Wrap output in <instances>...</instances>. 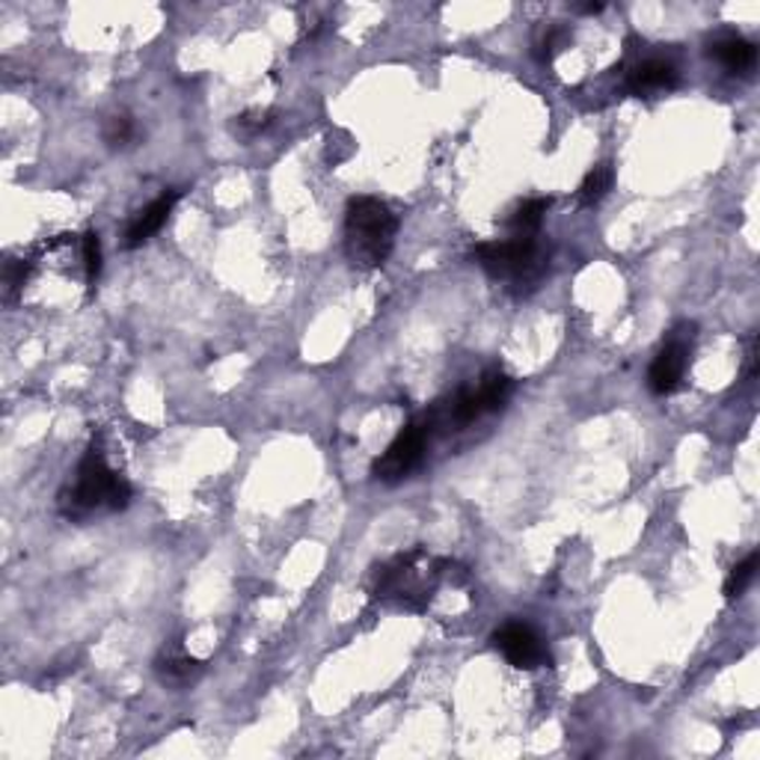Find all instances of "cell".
Returning <instances> with one entry per match:
<instances>
[{
	"mask_svg": "<svg viewBox=\"0 0 760 760\" xmlns=\"http://www.w3.org/2000/svg\"><path fill=\"white\" fill-rule=\"evenodd\" d=\"M128 503H131V487L123 475H116L107 466L105 455L95 446L77 464L72 487L60 494V511L66 514L68 520H86L93 514L123 511Z\"/></svg>",
	"mask_w": 760,
	"mask_h": 760,
	"instance_id": "1",
	"label": "cell"
},
{
	"mask_svg": "<svg viewBox=\"0 0 760 760\" xmlns=\"http://www.w3.org/2000/svg\"><path fill=\"white\" fill-rule=\"evenodd\" d=\"M399 235V218L383 200L353 197L345 211V253L351 265L371 271L390 258Z\"/></svg>",
	"mask_w": 760,
	"mask_h": 760,
	"instance_id": "2",
	"label": "cell"
},
{
	"mask_svg": "<svg viewBox=\"0 0 760 760\" xmlns=\"http://www.w3.org/2000/svg\"><path fill=\"white\" fill-rule=\"evenodd\" d=\"M452 561L446 559H431L425 550H410L401 552L390 564H383L378 570V580H374V598L380 600H399L404 609H419L428 606V600L437 589V580L448 570Z\"/></svg>",
	"mask_w": 760,
	"mask_h": 760,
	"instance_id": "3",
	"label": "cell"
},
{
	"mask_svg": "<svg viewBox=\"0 0 760 760\" xmlns=\"http://www.w3.org/2000/svg\"><path fill=\"white\" fill-rule=\"evenodd\" d=\"M511 392L514 380L503 369H490L475 387H464L452 399L437 401L422 419L431 428V434H437V431H464L466 425H473L487 413L503 410L505 401L511 399Z\"/></svg>",
	"mask_w": 760,
	"mask_h": 760,
	"instance_id": "4",
	"label": "cell"
},
{
	"mask_svg": "<svg viewBox=\"0 0 760 760\" xmlns=\"http://www.w3.org/2000/svg\"><path fill=\"white\" fill-rule=\"evenodd\" d=\"M473 258L478 267H485L487 276L511 283L517 292H522V285L541 283V276L550 267V253L543 250L538 235H511L505 241H485L473 250Z\"/></svg>",
	"mask_w": 760,
	"mask_h": 760,
	"instance_id": "5",
	"label": "cell"
},
{
	"mask_svg": "<svg viewBox=\"0 0 760 760\" xmlns=\"http://www.w3.org/2000/svg\"><path fill=\"white\" fill-rule=\"evenodd\" d=\"M431 437H434V434H431V428H428L425 419L410 422L399 437L392 440L390 448L374 461L371 475H374L378 482H383V485H399V482H404L408 475H413L419 466H422Z\"/></svg>",
	"mask_w": 760,
	"mask_h": 760,
	"instance_id": "6",
	"label": "cell"
},
{
	"mask_svg": "<svg viewBox=\"0 0 760 760\" xmlns=\"http://www.w3.org/2000/svg\"><path fill=\"white\" fill-rule=\"evenodd\" d=\"M695 327H684L668 336V342L656 351L651 369H647V390L654 395H672L680 390L684 374L689 369V353H693Z\"/></svg>",
	"mask_w": 760,
	"mask_h": 760,
	"instance_id": "7",
	"label": "cell"
},
{
	"mask_svg": "<svg viewBox=\"0 0 760 760\" xmlns=\"http://www.w3.org/2000/svg\"><path fill=\"white\" fill-rule=\"evenodd\" d=\"M494 645L520 672H535V668L552 665V654L547 642L538 636V630L522 624V621H508L505 627L496 630Z\"/></svg>",
	"mask_w": 760,
	"mask_h": 760,
	"instance_id": "8",
	"label": "cell"
},
{
	"mask_svg": "<svg viewBox=\"0 0 760 760\" xmlns=\"http://www.w3.org/2000/svg\"><path fill=\"white\" fill-rule=\"evenodd\" d=\"M179 190H170V193H161L158 200H152L146 209H140L137 214L131 218V223L125 226V241L123 247L125 250H137L142 247L146 241L152 235H158L161 232V226L170 220L172 209H176V202H179Z\"/></svg>",
	"mask_w": 760,
	"mask_h": 760,
	"instance_id": "9",
	"label": "cell"
},
{
	"mask_svg": "<svg viewBox=\"0 0 760 760\" xmlns=\"http://www.w3.org/2000/svg\"><path fill=\"white\" fill-rule=\"evenodd\" d=\"M677 84H680V75L672 60H642L627 75V89L633 95L663 93V89H675Z\"/></svg>",
	"mask_w": 760,
	"mask_h": 760,
	"instance_id": "10",
	"label": "cell"
},
{
	"mask_svg": "<svg viewBox=\"0 0 760 760\" xmlns=\"http://www.w3.org/2000/svg\"><path fill=\"white\" fill-rule=\"evenodd\" d=\"M710 57L722 63L728 72H749L758 60V48L742 36H722L710 45Z\"/></svg>",
	"mask_w": 760,
	"mask_h": 760,
	"instance_id": "11",
	"label": "cell"
},
{
	"mask_svg": "<svg viewBox=\"0 0 760 760\" xmlns=\"http://www.w3.org/2000/svg\"><path fill=\"white\" fill-rule=\"evenodd\" d=\"M550 211V200L547 197H532V200H522L517 209L511 211V218H508V229H511V235H538L541 232V223H543V214Z\"/></svg>",
	"mask_w": 760,
	"mask_h": 760,
	"instance_id": "12",
	"label": "cell"
},
{
	"mask_svg": "<svg viewBox=\"0 0 760 760\" xmlns=\"http://www.w3.org/2000/svg\"><path fill=\"white\" fill-rule=\"evenodd\" d=\"M612 184H615V170H612V163H598V167L582 179L580 190H577V202H580L582 209H591V205H598V202L606 197L609 190H612Z\"/></svg>",
	"mask_w": 760,
	"mask_h": 760,
	"instance_id": "13",
	"label": "cell"
},
{
	"mask_svg": "<svg viewBox=\"0 0 760 760\" xmlns=\"http://www.w3.org/2000/svg\"><path fill=\"white\" fill-rule=\"evenodd\" d=\"M158 675L163 677V684L184 686V684H190V680H197V677L202 675V663L200 659H193V656L170 654L167 659H161V663H158Z\"/></svg>",
	"mask_w": 760,
	"mask_h": 760,
	"instance_id": "14",
	"label": "cell"
},
{
	"mask_svg": "<svg viewBox=\"0 0 760 760\" xmlns=\"http://www.w3.org/2000/svg\"><path fill=\"white\" fill-rule=\"evenodd\" d=\"M758 552H749L740 564H733L731 573H728V582H725V598L737 600L746 594L751 582H754V573H758Z\"/></svg>",
	"mask_w": 760,
	"mask_h": 760,
	"instance_id": "15",
	"label": "cell"
},
{
	"mask_svg": "<svg viewBox=\"0 0 760 760\" xmlns=\"http://www.w3.org/2000/svg\"><path fill=\"white\" fill-rule=\"evenodd\" d=\"M81 258H84L86 283L95 285V279L102 274V241L95 232H86L84 241H81Z\"/></svg>",
	"mask_w": 760,
	"mask_h": 760,
	"instance_id": "16",
	"label": "cell"
},
{
	"mask_svg": "<svg viewBox=\"0 0 760 760\" xmlns=\"http://www.w3.org/2000/svg\"><path fill=\"white\" fill-rule=\"evenodd\" d=\"M271 123H274V110H247V114L235 116V131L241 134L244 140H250V137H256V134L265 131Z\"/></svg>",
	"mask_w": 760,
	"mask_h": 760,
	"instance_id": "17",
	"label": "cell"
},
{
	"mask_svg": "<svg viewBox=\"0 0 760 760\" xmlns=\"http://www.w3.org/2000/svg\"><path fill=\"white\" fill-rule=\"evenodd\" d=\"M134 123L128 116H114L110 123L105 125V142L107 146H128L134 140Z\"/></svg>",
	"mask_w": 760,
	"mask_h": 760,
	"instance_id": "18",
	"label": "cell"
},
{
	"mask_svg": "<svg viewBox=\"0 0 760 760\" xmlns=\"http://www.w3.org/2000/svg\"><path fill=\"white\" fill-rule=\"evenodd\" d=\"M564 39H568V33H564V30H550V33H547V36L538 42V48H541V51H538V57L541 60L556 57V54L561 51V45H564Z\"/></svg>",
	"mask_w": 760,
	"mask_h": 760,
	"instance_id": "19",
	"label": "cell"
}]
</instances>
